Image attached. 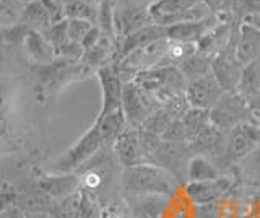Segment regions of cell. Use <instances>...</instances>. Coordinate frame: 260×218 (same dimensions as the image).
<instances>
[{
  "mask_svg": "<svg viewBox=\"0 0 260 218\" xmlns=\"http://www.w3.org/2000/svg\"><path fill=\"white\" fill-rule=\"evenodd\" d=\"M177 181L166 169L146 163L125 169L124 189L134 196H171Z\"/></svg>",
  "mask_w": 260,
  "mask_h": 218,
  "instance_id": "1",
  "label": "cell"
},
{
  "mask_svg": "<svg viewBox=\"0 0 260 218\" xmlns=\"http://www.w3.org/2000/svg\"><path fill=\"white\" fill-rule=\"evenodd\" d=\"M132 82L153 93L161 104L173 100L174 96L184 95L187 90V80L177 67H153L143 70L132 78Z\"/></svg>",
  "mask_w": 260,
  "mask_h": 218,
  "instance_id": "2",
  "label": "cell"
},
{
  "mask_svg": "<svg viewBox=\"0 0 260 218\" xmlns=\"http://www.w3.org/2000/svg\"><path fill=\"white\" fill-rule=\"evenodd\" d=\"M154 0H112V23L116 39H124L150 25Z\"/></svg>",
  "mask_w": 260,
  "mask_h": 218,
  "instance_id": "3",
  "label": "cell"
},
{
  "mask_svg": "<svg viewBox=\"0 0 260 218\" xmlns=\"http://www.w3.org/2000/svg\"><path fill=\"white\" fill-rule=\"evenodd\" d=\"M213 15L202 0H154L151 18L154 25L173 26L177 23L199 21Z\"/></svg>",
  "mask_w": 260,
  "mask_h": 218,
  "instance_id": "4",
  "label": "cell"
},
{
  "mask_svg": "<svg viewBox=\"0 0 260 218\" xmlns=\"http://www.w3.org/2000/svg\"><path fill=\"white\" fill-rule=\"evenodd\" d=\"M104 147L100 127L93 124L63 155L55 161V173H75L77 169L85 166L98 151Z\"/></svg>",
  "mask_w": 260,
  "mask_h": 218,
  "instance_id": "5",
  "label": "cell"
},
{
  "mask_svg": "<svg viewBox=\"0 0 260 218\" xmlns=\"http://www.w3.org/2000/svg\"><path fill=\"white\" fill-rule=\"evenodd\" d=\"M249 101L236 91H226L213 108L210 109V120L223 134H230L234 127L254 119Z\"/></svg>",
  "mask_w": 260,
  "mask_h": 218,
  "instance_id": "6",
  "label": "cell"
},
{
  "mask_svg": "<svg viewBox=\"0 0 260 218\" xmlns=\"http://www.w3.org/2000/svg\"><path fill=\"white\" fill-rule=\"evenodd\" d=\"M258 145H260V120L254 117L239 124L238 127H234L230 134H226L224 153L218 158V161L228 165L239 163L252 150H255Z\"/></svg>",
  "mask_w": 260,
  "mask_h": 218,
  "instance_id": "7",
  "label": "cell"
},
{
  "mask_svg": "<svg viewBox=\"0 0 260 218\" xmlns=\"http://www.w3.org/2000/svg\"><path fill=\"white\" fill-rule=\"evenodd\" d=\"M161 106L153 93L143 90L135 82H124L122 90V111H124L127 124L132 127H142L154 111Z\"/></svg>",
  "mask_w": 260,
  "mask_h": 218,
  "instance_id": "8",
  "label": "cell"
},
{
  "mask_svg": "<svg viewBox=\"0 0 260 218\" xmlns=\"http://www.w3.org/2000/svg\"><path fill=\"white\" fill-rule=\"evenodd\" d=\"M241 25V23H239ZM239 25L236 26L231 41L226 44L223 51H219L213 59H211V74L215 75L218 83L221 85L224 91H236L238 90L241 74L244 66L238 57V33Z\"/></svg>",
  "mask_w": 260,
  "mask_h": 218,
  "instance_id": "9",
  "label": "cell"
},
{
  "mask_svg": "<svg viewBox=\"0 0 260 218\" xmlns=\"http://www.w3.org/2000/svg\"><path fill=\"white\" fill-rule=\"evenodd\" d=\"M190 148L187 143H169L161 140L158 150L153 153V165H158L174 177L177 182L187 181V165H189Z\"/></svg>",
  "mask_w": 260,
  "mask_h": 218,
  "instance_id": "10",
  "label": "cell"
},
{
  "mask_svg": "<svg viewBox=\"0 0 260 218\" xmlns=\"http://www.w3.org/2000/svg\"><path fill=\"white\" fill-rule=\"evenodd\" d=\"M98 78L101 83L103 91V103L101 111L98 117H104L122 109V90H124V80L119 75V70L114 64H106V66L98 69Z\"/></svg>",
  "mask_w": 260,
  "mask_h": 218,
  "instance_id": "11",
  "label": "cell"
},
{
  "mask_svg": "<svg viewBox=\"0 0 260 218\" xmlns=\"http://www.w3.org/2000/svg\"><path fill=\"white\" fill-rule=\"evenodd\" d=\"M224 93L226 91L221 88V85L218 83V80L215 78V75L211 74V72L197 80L189 82L185 90V96L192 108H200L207 111L213 108L215 104L223 98Z\"/></svg>",
  "mask_w": 260,
  "mask_h": 218,
  "instance_id": "12",
  "label": "cell"
},
{
  "mask_svg": "<svg viewBox=\"0 0 260 218\" xmlns=\"http://www.w3.org/2000/svg\"><path fill=\"white\" fill-rule=\"evenodd\" d=\"M112 148H114V151H116L119 163L125 169L151 163V160L146 157V153H145L142 143H140L138 127L127 126L125 131L119 135L116 143L112 145Z\"/></svg>",
  "mask_w": 260,
  "mask_h": 218,
  "instance_id": "13",
  "label": "cell"
},
{
  "mask_svg": "<svg viewBox=\"0 0 260 218\" xmlns=\"http://www.w3.org/2000/svg\"><path fill=\"white\" fill-rule=\"evenodd\" d=\"M221 20L223 18L216 17V15H210V17L199 21H185V23H177V25L173 26H165L166 38L173 43L197 46Z\"/></svg>",
  "mask_w": 260,
  "mask_h": 218,
  "instance_id": "14",
  "label": "cell"
},
{
  "mask_svg": "<svg viewBox=\"0 0 260 218\" xmlns=\"http://www.w3.org/2000/svg\"><path fill=\"white\" fill-rule=\"evenodd\" d=\"M233 179L228 176H219L213 181H203V182H187L185 194L195 205H210L226 196L233 189Z\"/></svg>",
  "mask_w": 260,
  "mask_h": 218,
  "instance_id": "15",
  "label": "cell"
},
{
  "mask_svg": "<svg viewBox=\"0 0 260 218\" xmlns=\"http://www.w3.org/2000/svg\"><path fill=\"white\" fill-rule=\"evenodd\" d=\"M224 147H226V134H223L211 122L189 143V148L193 155L208 157L213 161L223 155Z\"/></svg>",
  "mask_w": 260,
  "mask_h": 218,
  "instance_id": "16",
  "label": "cell"
},
{
  "mask_svg": "<svg viewBox=\"0 0 260 218\" xmlns=\"http://www.w3.org/2000/svg\"><path fill=\"white\" fill-rule=\"evenodd\" d=\"M236 23L230 18H223L218 25L210 31V33L202 39V41L197 44V51L207 57L213 59L215 55L223 51L226 44L231 41L233 33L236 29Z\"/></svg>",
  "mask_w": 260,
  "mask_h": 218,
  "instance_id": "17",
  "label": "cell"
},
{
  "mask_svg": "<svg viewBox=\"0 0 260 218\" xmlns=\"http://www.w3.org/2000/svg\"><path fill=\"white\" fill-rule=\"evenodd\" d=\"M80 185L81 179L75 173H57L54 176H46L39 181V188L55 199H65L73 196L80 189Z\"/></svg>",
  "mask_w": 260,
  "mask_h": 218,
  "instance_id": "18",
  "label": "cell"
},
{
  "mask_svg": "<svg viewBox=\"0 0 260 218\" xmlns=\"http://www.w3.org/2000/svg\"><path fill=\"white\" fill-rule=\"evenodd\" d=\"M260 55V29L241 23L238 33V57L242 66L252 62Z\"/></svg>",
  "mask_w": 260,
  "mask_h": 218,
  "instance_id": "19",
  "label": "cell"
},
{
  "mask_svg": "<svg viewBox=\"0 0 260 218\" xmlns=\"http://www.w3.org/2000/svg\"><path fill=\"white\" fill-rule=\"evenodd\" d=\"M219 176L221 173L213 160L203 155H192L189 165H187V182L213 181Z\"/></svg>",
  "mask_w": 260,
  "mask_h": 218,
  "instance_id": "20",
  "label": "cell"
},
{
  "mask_svg": "<svg viewBox=\"0 0 260 218\" xmlns=\"http://www.w3.org/2000/svg\"><path fill=\"white\" fill-rule=\"evenodd\" d=\"M236 93L247 101L257 98L260 95V55L244 66Z\"/></svg>",
  "mask_w": 260,
  "mask_h": 218,
  "instance_id": "21",
  "label": "cell"
},
{
  "mask_svg": "<svg viewBox=\"0 0 260 218\" xmlns=\"http://www.w3.org/2000/svg\"><path fill=\"white\" fill-rule=\"evenodd\" d=\"M94 124L100 127V132L103 135V140L104 145H112L116 143V140L119 139V135L125 131L127 124V119L124 111L119 109L116 112H111V114L104 116V117H96Z\"/></svg>",
  "mask_w": 260,
  "mask_h": 218,
  "instance_id": "22",
  "label": "cell"
},
{
  "mask_svg": "<svg viewBox=\"0 0 260 218\" xmlns=\"http://www.w3.org/2000/svg\"><path fill=\"white\" fill-rule=\"evenodd\" d=\"M21 21H26L31 28L41 31L43 35L52 26L51 15H49V12L46 10V7L43 5L41 0H36V2H31L26 5V9L23 12Z\"/></svg>",
  "mask_w": 260,
  "mask_h": 218,
  "instance_id": "23",
  "label": "cell"
},
{
  "mask_svg": "<svg viewBox=\"0 0 260 218\" xmlns=\"http://www.w3.org/2000/svg\"><path fill=\"white\" fill-rule=\"evenodd\" d=\"M179 70L182 72V75L185 77L187 83L192 80H197L203 75H207L211 72V59L207 55L200 54L199 51H195L190 57H187L182 66L179 67Z\"/></svg>",
  "mask_w": 260,
  "mask_h": 218,
  "instance_id": "24",
  "label": "cell"
},
{
  "mask_svg": "<svg viewBox=\"0 0 260 218\" xmlns=\"http://www.w3.org/2000/svg\"><path fill=\"white\" fill-rule=\"evenodd\" d=\"M210 122H211L210 111L200 109V108H190L187 111V114L182 117V124H184L185 135H187V143H190Z\"/></svg>",
  "mask_w": 260,
  "mask_h": 218,
  "instance_id": "25",
  "label": "cell"
},
{
  "mask_svg": "<svg viewBox=\"0 0 260 218\" xmlns=\"http://www.w3.org/2000/svg\"><path fill=\"white\" fill-rule=\"evenodd\" d=\"M111 54H114V46H112V39L104 36L101 38V41L98 43L94 47H91V49L85 51L83 57H81V62L85 64V66L88 67H103L106 66V60H108V57Z\"/></svg>",
  "mask_w": 260,
  "mask_h": 218,
  "instance_id": "26",
  "label": "cell"
},
{
  "mask_svg": "<svg viewBox=\"0 0 260 218\" xmlns=\"http://www.w3.org/2000/svg\"><path fill=\"white\" fill-rule=\"evenodd\" d=\"M98 10L100 7L89 5L83 0H73V2L65 5V18L67 20H86L93 25L98 23Z\"/></svg>",
  "mask_w": 260,
  "mask_h": 218,
  "instance_id": "27",
  "label": "cell"
},
{
  "mask_svg": "<svg viewBox=\"0 0 260 218\" xmlns=\"http://www.w3.org/2000/svg\"><path fill=\"white\" fill-rule=\"evenodd\" d=\"M24 9L26 4H21L18 0H0V28L21 21Z\"/></svg>",
  "mask_w": 260,
  "mask_h": 218,
  "instance_id": "28",
  "label": "cell"
},
{
  "mask_svg": "<svg viewBox=\"0 0 260 218\" xmlns=\"http://www.w3.org/2000/svg\"><path fill=\"white\" fill-rule=\"evenodd\" d=\"M173 122H174V119L169 116V112L162 106H159L148 119L145 120L142 129H143V131H146V132H150V134H154V135L161 137L162 134L168 131L169 126L173 124Z\"/></svg>",
  "mask_w": 260,
  "mask_h": 218,
  "instance_id": "29",
  "label": "cell"
},
{
  "mask_svg": "<svg viewBox=\"0 0 260 218\" xmlns=\"http://www.w3.org/2000/svg\"><path fill=\"white\" fill-rule=\"evenodd\" d=\"M239 163L242 176L257 184L260 181V145L255 150H252L246 158L241 160Z\"/></svg>",
  "mask_w": 260,
  "mask_h": 218,
  "instance_id": "30",
  "label": "cell"
},
{
  "mask_svg": "<svg viewBox=\"0 0 260 218\" xmlns=\"http://www.w3.org/2000/svg\"><path fill=\"white\" fill-rule=\"evenodd\" d=\"M43 36L47 39V43L54 47L55 54H57V51H59L63 44H67L70 41L69 39V21L62 20L59 23H54V25L49 28Z\"/></svg>",
  "mask_w": 260,
  "mask_h": 218,
  "instance_id": "31",
  "label": "cell"
},
{
  "mask_svg": "<svg viewBox=\"0 0 260 218\" xmlns=\"http://www.w3.org/2000/svg\"><path fill=\"white\" fill-rule=\"evenodd\" d=\"M77 218H103L101 208L88 192H80V204Z\"/></svg>",
  "mask_w": 260,
  "mask_h": 218,
  "instance_id": "32",
  "label": "cell"
},
{
  "mask_svg": "<svg viewBox=\"0 0 260 218\" xmlns=\"http://www.w3.org/2000/svg\"><path fill=\"white\" fill-rule=\"evenodd\" d=\"M207 5V9L219 18H228L236 10L238 0H202Z\"/></svg>",
  "mask_w": 260,
  "mask_h": 218,
  "instance_id": "33",
  "label": "cell"
},
{
  "mask_svg": "<svg viewBox=\"0 0 260 218\" xmlns=\"http://www.w3.org/2000/svg\"><path fill=\"white\" fill-rule=\"evenodd\" d=\"M67 21H69V39L80 44L88 35V31L94 26L91 21L86 20H67Z\"/></svg>",
  "mask_w": 260,
  "mask_h": 218,
  "instance_id": "34",
  "label": "cell"
},
{
  "mask_svg": "<svg viewBox=\"0 0 260 218\" xmlns=\"http://www.w3.org/2000/svg\"><path fill=\"white\" fill-rule=\"evenodd\" d=\"M161 140L169 142V143H187V135H185L182 120H174V122L169 126L168 131L161 135Z\"/></svg>",
  "mask_w": 260,
  "mask_h": 218,
  "instance_id": "35",
  "label": "cell"
},
{
  "mask_svg": "<svg viewBox=\"0 0 260 218\" xmlns=\"http://www.w3.org/2000/svg\"><path fill=\"white\" fill-rule=\"evenodd\" d=\"M234 13L242 20L250 17V15L260 13V0H238Z\"/></svg>",
  "mask_w": 260,
  "mask_h": 218,
  "instance_id": "36",
  "label": "cell"
},
{
  "mask_svg": "<svg viewBox=\"0 0 260 218\" xmlns=\"http://www.w3.org/2000/svg\"><path fill=\"white\" fill-rule=\"evenodd\" d=\"M57 54L62 55V57H65V59H69V60H80L81 62V57H83L85 49H83V46H81L80 43L69 41L67 44H63L60 49L57 51Z\"/></svg>",
  "mask_w": 260,
  "mask_h": 218,
  "instance_id": "37",
  "label": "cell"
},
{
  "mask_svg": "<svg viewBox=\"0 0 260 218\" xmlns=\"http://www.w3.org/2000/svg\"><path fill=\"white\" fill-rule=\"evenodd\" d=\"M101 38H103V31H101V28L98 26V25H94L91 29L88 31V35L85 36V39L81 41V46H83V49L85 51H88V49H91V47H94L98 43L101 41Z\"/></svg>",
  "mask_w": 260,
  "mask_h": 218,
  "instance_id": "38",
  "label": "cell"
},
{
  "mask_svg": "<svg viewBox=\"0 0 260 218\" xmlns=\"http://www.w3.org/2000/svg\"><path fill=\"white\" fill-rule=\"evenodd\" d=\"M103 218H128V216L124 207H120L119 204H112L103 212Z\"/></svg>",
  "mask_w": 260,
  "mask_h": 218,
  "instance_id": "39",
  "label": "cell"
},
{
  "mask_svg": "<svg viewBox=\"0 0 260 218\" xmlns=\"http://www.w3.org/2000/svg\"><path fill=\"white\" fill-rule=\"evenodd\" d=\"M249 106H250L252 112H254V116H255L257 119H260V95L257 96V98H254V100H250V101H249Z\"/></svg>",
  "mask_w": 260,
  "mask_h": 218,
  "instance_id": "40",
  "label": "cell"
},
{
  "mask_svg": "<svg viewBox=\"0 0 260 218\" xmlns=\"http://www.w3.org/2000/svg\"><path fill=\"white\" fill-rule=\"evenodd\" d=\"M242 21H244V23H247V25H252V26H255V28L260 29V13H257V15H250V17L244 18Z\"/></svg>",
  "mask_w": 260,
  "mask_h": 218,
  "instance_id": "41",
  "label": "cell"
},
{
  "mask_svg": "<svg viewBox=\"0 0 260 218\" xmlns=\"http://www.w3.org/2000/svg\"><path fill=\"white\" fill-rule=\"evenodd\" d=\"M83 2H86L89 5H94V7H100V5H98V0H83Z\"/></svg>",
  "mask_w": 260,
  "mask_h": 218,
  "instance_id": "42",
  "label": "cell"
},
{
  "mask_svg": "<svg viewBox=\"0 0 260 218\" xmlns=\"http://www.w3.org/2000/svg\"><path fill=\"white\" fill-rule=\"evenodd\" d=\"M18 2H21V4H31V2H36V0H18Z\"/></svg>",
  "mask_w": 260,
  "mask_h": 218,
  "instance_id": "43",
  "label": "cell"
},
{
  "mask_svg": "<svg viewBox=\"0 0 260 218\" xmlns=\"http://www.w3.org/2000/svg\"><path fill=\"white\" fill-rule=\"evenodd\" d=\"M57 2H62V4H65V5H67V4L73 2V0H57Z\"/></svg>",
  "mask_w": 260,
  "mask_h": 218,
  "instance_id": "44",
  "label": "cell"
},
{
  "mask_svg": "<svg viewBox=\"0 0 260 218\" xmlns=\"http://www.w3.org/2000/svg\"><path fill=\"white\" fill-rule=\"evenodd\" d=\"M257 185H258V188H260V181H258V182H257Z\"/></svg>",
  "mask_w": 260,
  "mask_h": 218,
  "instance_id": "45",
  "label": "cell"
}]
</instances>
